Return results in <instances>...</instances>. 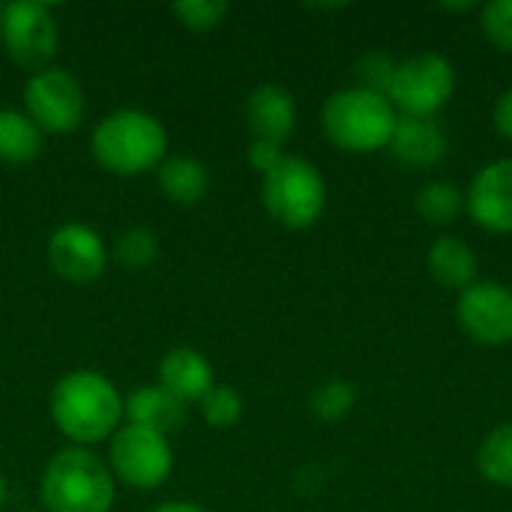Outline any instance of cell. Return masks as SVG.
Masks as SVG:
<instances>
[{
	"label": "cell",
	"mask_w": 512,
	"mask_h": 512,
	"mask_svg": "<svg viewBox=\"0 0 512 512\" xmlns=\"http://www.w3.org/2000/svg\"><path fill=\"white\" fill-rule=\"evenodd\" d=\"M480 27L498 51L512 54V0H492L480 6Z\"/></svg>",
	"instance_id": "27"
},
{
	"label": "cell",
	"mask_w": 512,
	"mask_h": 512,
	"mask_svg": "<svg viewBox=\"0 0 512 512\" xmlns=\"http://www.w3.org/2000/svg\"><path fill=\"white\" fill-rule=\"evenodd\" d=\"M441 9H447V12H471V9H477V3H441Z\"/></svg>",
	"instance_id": "31"
},
{
	"label": "cell",
	"mask_w": 512,
	"mask_h": 512,
	"mask_svg": "<svg viewBox=\"0 0 512 512\" xmlns=\"http://www.w3.org/2000/svg\"><path fill=\"white\" fill-rule=\"evenodd\" d=\"M189 420V408L165 393L159 384L138 387L126 396V423L159 432L165 438L177 435Z\"/></svg>",
	"instance_id": "16"
},
{
	"label": "cell",
	"mask_w": 512,
	"mask_h": 512,
	"mask_svg": "<svg viewBox=\"0 0 512 512\" xmlns=\"http://www.w3.org/2000/svg\"><path fill=\"white\" fill-rule=\"evenodd\" d=\"M6 498H9V483H6V477H3V471H0V510L6 507Z\"/></svg>",
	"instance_id": "32"
},
{
	"label": "cell",
	"mask_w": 512,
	"mask_h": 512,
	"mask_svg": "<svg viewBox=\"0 0 512 512\" xmlns=\"http://www.w3.org/2000/svg\"><path fill=\"white\" fill-rule=\"evenodd\" d=\"M477 471L486 483L512 489V420L492 429L477 450Z\"/></svg>",
	"instance_id": "20"
},
{
	"label": "cell",
	"mask_w": 512,
	"mask_h": 512,
	"mask_svg": "<svg viewBox=\"0 0 512 512\" xmlns=\"http://www.w3.org/2000/svg\"><path fill=\"white\" fill-rule=\"evenodd\" d=\"M21 102V111L45 135H69L84 123L87 114L84 87L63 66H45L39 72H30L21 90Z\"/></svg>",
	"instance_id": "8"
},
{
	"label": "cell",
	"mask_w": 512,
	"mask_h": 512,
	"mask_svg": "<svg viewBox=\"0 0 512 512\" xmlns=\"http://www.w3.org/2000/svg\"><path fill=\"white\" fill-rule=\"evenodd\" d=\"M117 480L102 456L87 447L57 450L39 474L42 512H111Z\"/></svg>",
	"instance_id": "3"
},
{
	"label": "cell",
	"mask_w": 512,
	"mask_h": 512,
	"mask_svg": "<svg viewBox=\"0 0 512 512\" xmlns=\"http://www.w3.org/2000/svg\"><path fill=\"white\" fill-rule=\"evenodd\" d=\"M54 429L69 447L93 450L126 423V399L117 384L96 369H72L57 378L48 396Z\"/></svg>",
	"instance_id": "1"
},
{
	"label": "cell",
	"mask_w": 512,
	"mask_h": 512,
	"mask_svg": "<svg viewBox=\"0 0 512 512\" xmlns=\"http://www.w3.org/2000/svg\"><path fill=\"white\" fill-rule=\"evenodd\" d=\"M0 39H3L6 54L21 69L39 72V69L51 66L57 45H60V27H57L54 9L39 0L3 3Z\"/></svg>",
	"instance_id": "9"
},
{
	"label": "cell",
	"mask_w": 512,
	"mask_h": 512,
	"mask_svg": "<svg viewBox=\"0 0 512 512\" xmlns=\"http://www.w3.org/2000/svg\"><path fill=\"white\" fill-rule=\"evenodd\" d=\"M21 512H42V510H21Z\"/></svg>",
	"instance_id": "34"
},
{
	"label": "cell",
	"mask_w": 512,
	"mask_h": 512,
	"mask_svg": "<svg viewBox=\"0 0 512 512\" xmlns=\"http://www.w3.org/2000/svg\"><path fill=\"white\" fill-rule=\"evenodd\" d=\"M228 12L231 6L225 0H177L171 6V15L192 33H210L222 27Z\"/></svg>",
	"instance_id": "25"
},
{
	"label": "cell",
	"mask_w": 512,
	"mask_h": 512,
	"mask_svg": "<svg viewBox=\"0 0 512 512\" xmlns=\"http://www.w3.org/2000/svg\"><path fill=\"white\" fill-rule=\"evenodd\" d=\"M465 210L489 234H512V156L486 162L468 192Z\"/></svg>",
	"instance_id": "12"
},
{
	"label": "cell",
	"mask_w": 512,
	"mask_h": 512,
	"mask_svg": "<svg viewBox=\"0 0 512 512\" xmlns=\"http://www.w3.org/2000/svg\"><path fill=\"white\" fill-rule=\"evenodd\" d=\"M0 21H3V3H0Z\"/></svg>",
	"instance_id": "33"
},
{
	"label": "cell",
	"mask_w": 512,
	"mask_h": 512,
	"mask_svg": "<svg viewBox=\"0 0 512 512\" xmlns=\"http://www.w3.org/2000/svg\"><path fill=\"white\" fill-rule=\"evenodd\" d=\"M243 396L228 387V384H216L201 402H198V411H201V420L210 426V429H231L240 423L243 417Z\"/></svg>",
	"instance_id": "24"
},
{
	"label": "cell",
	"mask_w": 512,
	"mask_h": 512,
	"mask_svg": "<svg viewBox=\"0 0 512 512\" xmlns=\"http://www.w3.org/2000/svg\"><path fill=\"white\" fill-rule=\"evenodd\" d=\"M399 114L387 96L363 90V87H342L327 96L321 108V129L327 141L345 153L369 156L390 147L396 132Z\"/></svg>",
	"instance_id": "4"
},
{
	"label": "cell",
	"mask_w": 512,
	"mask_h": 512,
	"mask_svg": "<svg viewBox=\"0 0 512 512\" xmlns=\"http://www.w3.org/2000/svg\"><path fill=\"white\" fill-rule=\"evenodd\" d=\"M456 93V66L435 51L396 63L387 99L399 117H435Z\"/></svg>",
	"instance_id": "6"
},
{
	"label": "cell",
	"mask_w": 512,
	"mask_h": 512,
	"mask_svg": "<svg viewBox=\"0 0 512 512\" xmlns=\"http://www.w3.org/2000/svg\"><path fill=\"white\" fill-rule=\"evenodd\" d=\"M111 258L120 267H126V270H147L159 258V237H156V231L144 228V225H132L126 231H120L114 246H111Z\"/></svg>",
	"instance_id": "22"
},
{
	"label": "cell",
	"mask_w": 512,
	"mask_h": 512,
	"mask_svg": "<svg viewBox=\"0 0 512 512\" xmlns=\"http://www.w3.org/2000/svg\"><path fill=\"white\" fill-rule=\"evenodd\" d=\"M426 267L429 276L441 285V288H453V291H465L468 285L477 282V252L456 234H441L435 237V243L429 246L426 255Z\"/></svg>",
	"instance_id": "17"
},
{
	"label": "cell",
	"mask_w": 512,
	"mask_h": 512,
	"mask_svg": "<svg viewBox=\"0 0 512 512\" xmlns=\"http://www.w3.org/2000/svg\"><path fill=\"white\" fill-rule=\"evenodd\" d=\"M156 384L165 393H171L177 402L192 408V405H198L216 387V372H213V363L201 351H195V348H174V351H168L159 360Z\"/></svg>",
	"instance_id": "14"
},
{
	"label": "cell",
	"mask_w": 512,
	"mask_h": 512,
	"mask_svg": "<svg viewBox=\"0 0 512 512\" xmlns=\"http://www.w3.org/2000/svg\"><path fill=\"white\" fill-rule=\"evenodd\" d=\"M417 213L432 225H450L465 210V192L453 180H432L414 198Z\"/></svg>",
	"instance_id": "21"
},
{
	"label": "cell",
	"mask_w": 512,
	"mask_h": 512,
	"mask_svg": "<svg viewBox=\"0 0 512 512\" xmlns=\"http://www.w3.org/2000/svg\"><path fill=\"white\" fill-rule=\"evenodd\" d=\"M462 333L480 345L501 348L512 342V288L495 279H477L456 300Z\"/></svg>",
	"instance_id": "10"
},
{
	"label": "cell",
	"mask_w": 512,
	"mask_h": 512,
	"mask_svg": "<svg viewBox=\"0 0 512 512\" xmlns=\"http://www.w3.org/2000/svg\"><path fill=\"white\" fill-rule=\"evenodd\" d=\"M150 512H210V510H204L201 504H192V501H165V504L153 507Z\"/></svg>",
	"instance_id": "30"
},
{
	"label": "cell",
	"mask_w": 512,
	"mask_h": 512,
	"mask_svg": "<svg viewBox=\"0 0 512 512\" xmlns=\"http://www.w3.org/2000/svg\"><path fill=\"white\" fill-rule=\"evenodd\" d=\"M105 462L117 483L138 489V492H156L174 474L171 438L141 429V426H132V423H123L108 441Z\"/></svg>",
	"instance_id": "7"
},
{
	"label": "cell",
	"mask_w": 512,
	"mask_h": 512,
	"mask_svg": "<svg viewBox=\"0 0 512 512\" xmlns=\"http://www.w3.org/2000/svg\"><path fill=\"white\" fill-rule=\"evenodd\" d=\"M42 147L45 132L21 108H0V165H30Z\"/></svg>",
	"instance_id": "19"
},
{
	"label": "cell",
	"mask_w": 512,
	"mask_h": 512,
	"mask_svg": "<svg viewBox=\"0 0 512 512\" xmlns=\"http://www.w3.org/2000/svg\"><path fill=\"white\" fill-rule=\"evenodd\" d=\"M354 405H357V390H354V384L345 381V378H333V381L321 384V387L312 393V399H309L312 414H315L318 420H324V423H339V420H345V417L354 411Z\"/></svg>",
	"instance_id": "23"
},
{
	"label": "cell",
	"mask_w": 512,
	"mask_h": 512,
	"mask_svg": "<svg viewBox=\"0 0 512 512\" xmlns=\"http://www.w3.org/2000/svg\"><path fill=\"white\" fill-rule=\"evenodd\" d=\"M156 186L168 201L192 207L204 201V195L210 192V171L195 156H168L156 168Z\"/></svg>",
	"instance_id": "18"
},
{
	"label": "cell",
	"mask_w": 512,
	"mask_h": 512,
	"mask_svg": "<svg viewBox=\"0 0 512 512\" xmlns=\"http://www.w3.org/2000/svg\"><path fill=\"white\" fill-rule=\"evenodd\" d=\"M246 159H249V168H252L255 174L264 177V174H270V171L285 159V150H282V144L252 138V144H249V150H246Z\"/></svg>",
	"instance_id": "28"
},
{
	"label": "cell",
	"mask_w": 512,
	"mask_h": 512,
	"mask_svg": "<svg viewBox=\"0 0 512 512\" xmlns=\"http://www.w3.org/2000/svg\"><path fill=\"white\" fill-rule=\"evenodd\" d=\"M51 270L69 285H93L102 279L111 261V249L102 234L84 222H63L51 231L45 246Z\"/></svg>",
	"instance_id": "11"
},
{
	"label": "cell",
	"mask_w": 512,
	"mask_h": 512,
	"mask_svg": "<svg viewBox=\"0 0 512 512\" xmlns=\"http://www.w3.org/2000/svg\"><path fill=\"white\" fill-rule=\"evenodd\" d=\"M495 126L507 141H512V87H507L495 102Z\"/></svg>",
	"instance_id": "29"
},
{
	"label": "cell",
	"mask_w": 512,
	"mask_h": 512,
	"mask_svg": "<svg viewBox=\"0 0 512 512\" xmlns=\"http://www.w3.org/2000/svg\"><path fill=\"white\" fill-rule=\"evenodd\" d=\"M447 132L435 117H399L390 153L408 168H432L447 156Z\"/></svg>",
	"instance_id": "15"
},
{
	"label": "cell",
	"mask_w": 512,
	"mask_h": 512,
	"mask_svg": "<svg viewBox=\"0 0 512 512\" xmlns=\"http://www.w3.org/2000/svg\"><path fill=\"white\" fill-rule=\"evenodd\" d=\"M261 204L282 228L306 231L327 210V180L315 162L285 153V159L261 177Z\"/></svg>",
	"instance_id": "5"
},
{
	"label": "cell",
	"mask_w": 512,
	"mask_h": 512,
	"mask_svg": "<svg viewBox=\"0 0 512 512\" xmlns=\"http://www.w3.org/2000/svg\"><path fill=\"white\" fill-rule=\"evenodd\" d=\"M90 156L114 177H141L168 159V129L144 108L108 111L90 132Z\"/></svg>",
	"instance_id": "2"
},
{
	"label": "cell",
	"mask_w": 512,
	"mask_h": 512,
	"mask_svg": "<svg viewBox=\"0 0 512 512\" xmlns=\"http://www.w3.org/2000/svg\"><path fill=\"white\" fill-rule=\"evenodd\" d=\"M243 114H246V126L252 138L258 141L285 144L297 129V102L288 87L273 84V81L249 90Z\"/></svg>",
	"instance_id": "13"
},
{
	"label": "cell",
	"mask_w": 512,
	"mask_h": 512,
	"mask_svg": "<svg viewBox=\"0 0 512 512\" xmlns=\"http://www.w3.org/2000/svg\"><path fill=\"white\" fill-rule=\"evenodd\" d=\"M396 63H399V60H393L387 51H369V54H363V57L357 60V66H354L357 87L387 96L390 81H393V72H396Z\"/></svg>",
	"instance_id": "26"
}]
</instances>
